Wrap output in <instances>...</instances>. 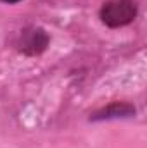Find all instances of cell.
Masks as SVG:
<instances>
[{
    "label": "cell",
    "instance_id": "1",
    "mask_svg": "<svg viewBox=\"0 0 147 148\" xmlns=\"http://www.w3.org/2000/svg\"><path fill=\"white\" fill-rule=\"evenodd\" d=\"M101 21L107 28H123L137 17L135 0H107L101 7Z\"/></svg>",
    "mask_w": 147,
    "mask_h": 148
},
{
    "label": "cell",
    "instance_id": "2",
    "mask_svg": "<svg viewBox=\"0 0 147 148\" xmlns=\"http://www.w3.org/2000/svg\"><path fill=\"white\" fill-rule=\"evenodd\" d=\"M50 36L42 28H28L21 31V36L17 41V50L28 57H37L43 53L49 47Z\"/></svg>",
    "mask_w": 147,
    "mask_h": 148
},
{
    "label": "cell",
    "instance_id": "3",
    "mask_svg": "<svg viewBox=\"0 0 147 148\" xmlns=\"http://www.w3.org/2000/svg\"><path fill=\"white\" fill-rule=\"evenodd\" d=\"M135 107L128 102H112L109 105L99 109V110L90 114V121H111V119H125V117H133Z\"/></svg>",
    "mask_w": 147,
    "mask_h": 148
},
{
    "label": "cell",
    "instance_id": "4",
    "mask_svg": "<svg viewBox=\"0 0 147 148\" xmlns=\"http://www.w3.org/2000/svg\"><path fill=\"white\" fill-rule=\"evenodd\" d=\"M0 2H3V3H9V5H12V3H17V2H21V0H0Z\"/></svg>",
    "mask_w": 147,
    "mask_h": 148
}]
</instances>
